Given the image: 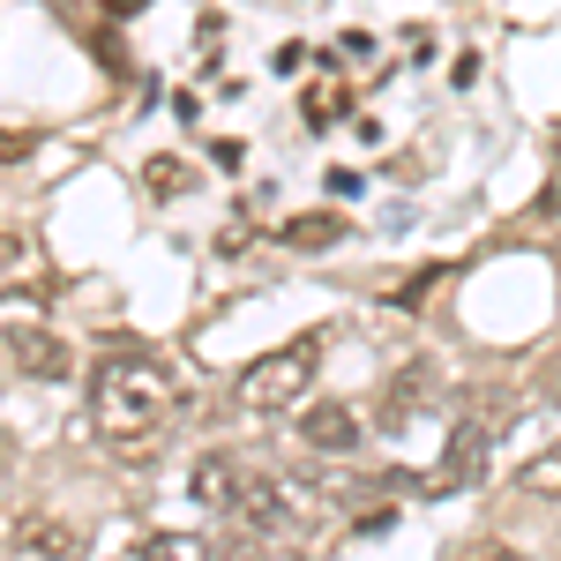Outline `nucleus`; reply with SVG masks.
I'll return each mask as SVG.
<instances>
[{
	"mask_svg": "<svg viewBox=\"0 0 561 561\" xmlns=\"http://www.w3.org/2000/svg\"><path fill=\"white\" fill-rule=\"evenodd\" d=\"M173 420V375L142 352H113L90 375V427L105 442H142Z\"/></svg>",
	"mask_w": 561,
	"mask_h": 561,
	"instance_id": "1",
	"label": "nucleus"
},
{
	"mask_svg": "<svg viewBox=\"0 0 561 561\" xmlns=\"http://www.w3.org/2000/svg\"><path fill=\"white\" fill-rule=\"evenodd\" d=\"M232 517L262 524V531H277V539H314L322 517H330V494H322V486H307L300 472H248Z\"/></svg>",
	"mask_w": 561,
	"mask_h": 561,
	"instance_id": "2",
	"label": "nucleus"
},
{
	"mask_svg": "<svg viewBox=\"0 0 561 561\" xmlns=\"http://www.w3.org/2000/svg\"><path fill=\"white\" fill-rule=\"evenodd\" d=\"M314 367H322V345H314V337L262 352L255 367L240 375V404L262 412V420H270V412H293V404H307V389H314Z\"/></svg>",
	"mask_w": 561,
	"mask_h": 561,
	"instance_id": "3",
	"label": "nucleus"
},
{
	"mask_svg": "<svg viewBox=\"0 0 561 561\" xmlns=\"http://www.w3.org/2000/svg\"><path fill=\"white\" fill-rule=\"evenodd\" d=\"M502 420H510V404H479V412H465L457 434H449V465H442L434 486H465V479H479V465H486V449H494Z\"/></svg>",
	"mask_w": 561,
	"mask_h": 561,
	"instance_id": "4",
	"label": "nucleus"
},
{
	"mask_svg": "<svg viewBox=\"0 0 561 561\" xmlns=\"http://www.w3.org/2000/svg\"><path fill=\"white\" fill-rule=\"evenodd\" d=\"M8 367H15V375H31V382H68L76 345H68V337H53L45 322H15V330H8Z\"/></svg>",
	"mask_w": 561,
	"mask_h": 561,
	"instance_id": "5",
	"label": "nucleus"
},
{
	"mask_svg": "<svg viewBox=\"0 0 561 561\" xmlns=\"http://www.w3.org/2000/svg\"><path fill=\"white\" fill-rule=\"evenodd\" d=\"M15 554H31V561H83L90 554V524L83 517H60V510H38V517L15 524Z\"/></svg>",
	"mask_w": 561,
	"mask_h": 561,
	"instance_id": "6",
	"label": "nucleus"
},
{
	"mask_svg": "<svg viewBox=\"0 0 561 561\" xmlns=\"http://www.w3.org/2000/svg\"><path fill=\"white\" fill-rule=\"evenodd\" d=\"M300 434L314 457H352L359 442H367V420L352 412V404H337V397H307L300 404Z\"/></svg>",
	"mask_w": 561,
	"mask_h": 561,
	"instance_id": "7",
	"label": "nucleus"
},
{
	"mask_svg": "<svg viewBox=\"0 0 561 561\" xmlns=\"http://www.w3.org/2000/svg\"><path fill=\"white\" fill-rule=\"evenodd\" d=\"M434 389H442V367H434V359H404V367L389 375V389H382V412H375V427L397 434L404 420H420V412L434 404Z\"/></svg>",
	"mask_w": 561,
	"mask_h": 561,
	"instance_id": "8",
	"label": "nucleus"
},
{
	"mask_svg": "<svg viewBox=\"0 0 561 561\" xmlns=\"http://www.w3.org/2000/svg\"><path fill=\"white\" fill-rule=\"evenodd\" d=\"M240 486H248V465L217 449V457H195V472H187V502L210 510V517H232V510H240Z\"/></svg>",
	"mask_w": 561,
	"mask_h": 561,
	"instance_id": "9",
	"label": "nucleus"
},
{
	"mask_svg": "<svg viewBox=\"0 0 561 561\" xmlns=\"http://www.w3.org/2000/svg\"><path fill=\"white\" fill-rule=\"evenodd\" d=\"M121 561H217V539H203V531H150Z\"/></svg>",
	"mask_w": 561,
	"mask_h": 561,
	"instance_id": "10",
	"label": "nucleus"
},
{
	"mask_svg": "<svg viewBox=\"0 0 561 561\" xmlns=\"http://www.w3.org/2000/svg\"><path fill=\"white\" fill-rule=\"evenodd\" d=\"M217 561H293V547H277L262 524H248V517H232V531L217 539Z\"/></svg>",
	"mask_w": 561,
	"mask_h": 561,
	"instance_id": "11",
	"label": "nucleus"
},
{
	"mask_svg": "<svg viewBox=\"0 0 561 561\" xmlns=\"http://www.w3.org/2000/svg\"><path fill=\"white\" fill-rule=\"evenodd\" d=\"M517 486H524V494H539V502H561V442H547L539 457H524Z\"/></svg>",
	"mask_w": 561,
	"mask_h": 561,
	"instance_id": "12",
	"label": "nucleus"
},
{
	"mask_svg": "<svg viewBox=\"0 0 561 561\" xmlns=\"http://www.w3.org/2000/svg\"><path fill=\"white\" fill-rule=\"evenodd\" d=\"M285 240H293V248H337V240H345V217L337 210H307V217L285 225Z\"/></svg>",
	"mask_w": 561,
	"mask_h": 561,
	"instance_id": "13",
	"label": "nucleus"
},
{
	"mask_svg": "<svg viewBox=\"0 0 561 561\" xmlns=\"http://www.w3.org/2000/svg\"><path fill=\"white\" fill-rule=\"evenodd\" d=\"M300 113H307V121H314V128H330V121L345 113V90H314V105H307V98H300Z\"/></svg>",
	"mask_w": 561,
	"mask_h": 561,
	"instance_id": "14",
	"label": "nucleus"
},
{
	"mask_svg": "<svg viewBox=\"0 0 561 561\" xmlns=\"http://www.w3.org/2000/svg\"><path fill=\"white\" fill-rule=\"evenodd\" d=\"M142 180H150V195H180V180H187V173H180L173 158H158V165H142Z\"/></svg>",
	"mask_w": 561,
	"mask_h": 561,
	"instance_id": "15",
	"label": "nucleus"
},
{
	"mask_svg": "<svg viewBox=\"0 0 561 561\" xmlns=\"http://www.w3.org/2000/svg\"><path fill=\"white\" fill-rule=\"evenodd\" d=\"M23 255V240H15V232H0V262H15Z\"/></svg>",
	"mask_w": 561,
	"mask_h": 561,
	"instance_id": "16",
	"label": "nucleus"
},
{
	"mask_svg": "<svg viewBox=\"0 0 561 561\" xmlns=\"http://www.w3.org/2000/svg\"><path fill=\"white\" fill-rule=\"evenodd\" d=\"M539 210H547V217H561V187H547V195H539Z\"/></svg>",
	"mask_w": 561,
	"mask_h": 561,
	"instance_id": "17",
	"label": "nucleus"
}]
</instances>
